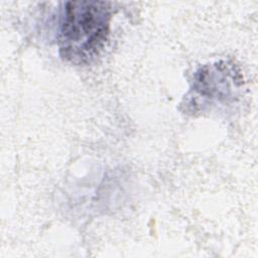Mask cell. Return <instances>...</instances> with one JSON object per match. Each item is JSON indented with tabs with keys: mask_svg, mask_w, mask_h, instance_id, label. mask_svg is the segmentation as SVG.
I'll return each instance as SVG.
<instances>
[{
	"mask_svg": "<svg viewBox=\"0 0 258 258\" xmlns=\"http://www.w3.org/2000/svg\"><path fill=\"white\" fill-rule=\"evenodd\" d=\"M111 15L110 3L105 1L67 2L58 33L61 56L76 64L95 58L108 39Z\"/></svg>",
	"mask_w": 258,
	"mask_h": 258,
	"instance_id": "1",
	"label": "cell"
}]
</instances>
